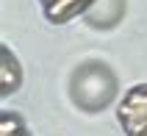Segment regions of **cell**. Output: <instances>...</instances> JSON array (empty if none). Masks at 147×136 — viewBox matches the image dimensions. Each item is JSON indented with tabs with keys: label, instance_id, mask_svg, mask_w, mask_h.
Listing matches in <instances>:
<instances>
[{
	"label": "cell",
	"instance_id": "3",
	"mask_svg": "<svg viewBox=\"0 0 147 136\" xmlns=\"http://www.w3.org/2000/svg\"><path fill=\"white\" fill-rule=\"evenodd\" d=\"M11 131H17V120L3 117V131H0V136H11Z\"/></svg>",
	"mask_w": 147,
	"mask_h": 136
},
{
	"label": "cell",
	"instance_id": "5",
	"mask_svg": "<svg viewBox=\"0 0 147 136\" xmlns=\"http://www.w3.org/2000/svg\"><path fill=\"white\" fill-rule=\"evenodd\" d=\"M17 136H22V133H17Z\"/></svg>",
	"mask_w": 147,
	"mask_h": 136
},
{
	"label": "cell",
	"instance_id": "2",
	"mask_svg": "<svg viewBox=\"0 0 147 136\" xmlns=\"http://www.w3.org/2000/svg\"><path fill=\"white\" fill-rule=\"evenodd\" d=\"M89 3L92 0H56V3L47 6V14H50V20H67L75 11H81L83 6H89Z\"/></svg>",
	"mask_w": 147,
	"mask_h": 136
},
{
	"label": "cell",
	"instance_id": "4",
	"mask_svg": "<svg viewBox=\"0 0 147 136\" xmlns=\"http://www.w3.org/2000/svg\"><path fill=\"white\" fill-rule=\"evenodd\" d=\"M50 3H56V0H47V6H50Z\"/></svg>",
	"mask_w": 147,
	"mask_h": 136
},
{
	"label": "cell",
	"instance_id": "1",
	"mask_svg": "<svg viewBox=\"0 0 147 136\" xmlns=\"http://www.w3.org/2000/svg\"><path fill=\"white\" fill-rule=\"evenodd\" d=\"M119 114L125 117V125H133V122L147 120V89H136V92H131L128 103L119 108Z\"/></svg>",
	"mask_w": 147,
	"mask_h": 136
}]
</instances>
